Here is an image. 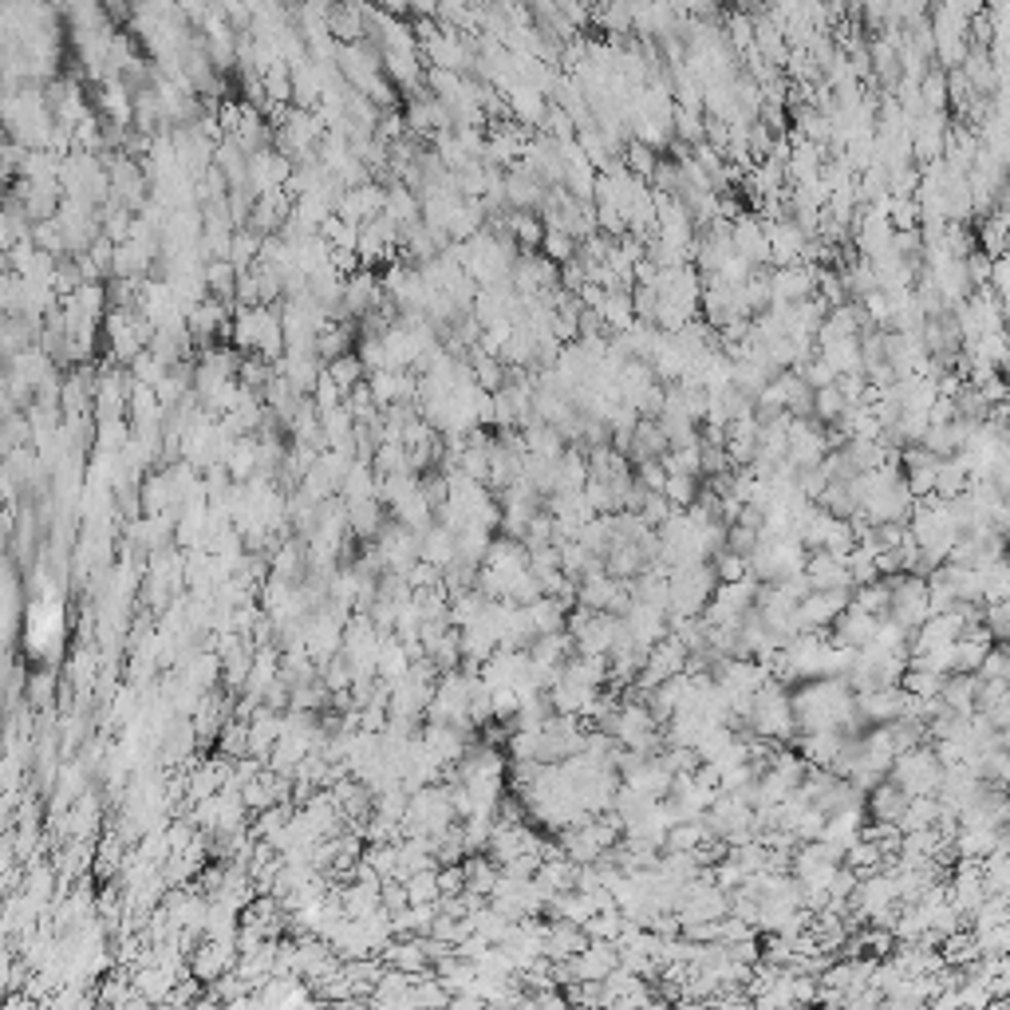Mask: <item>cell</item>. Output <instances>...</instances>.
<instances>
[{
  "label": "cell",
  "mask_w": 1010,
  "mask_h": 1010,
  "mask_svg": "<svg viewBox=\"0 0 1010 1010\" xmlns=\"http://www.w3.org/2000/svg\"><path fill=\"white\" fill-rule=\"evenodd\" d=\"M888 770H893L896 786H900L904 794H935V789H940V777H943L940 758H935L932 750H920V747L900 750Z\"/></svg>",
  "instance_id": "6da1fadb"
},
{
  "label": "cell",
  "mask_w": 1010,
  "mask_h": 1010,
  "mask_svg": "<svg viewBox=\"0 0 1010 1010\" xmlns=\"http://www.w3.org/2000/svg\"><path fill=\"white\" fill-rule=\"evenodd\" d=\"M904 806H908V794H904L896 782H888V786H876L873 789V813H876V821H900V813H904Z\"/></svg>",
  "instance_id": "7a4b0ae2"
}]
</instances>
